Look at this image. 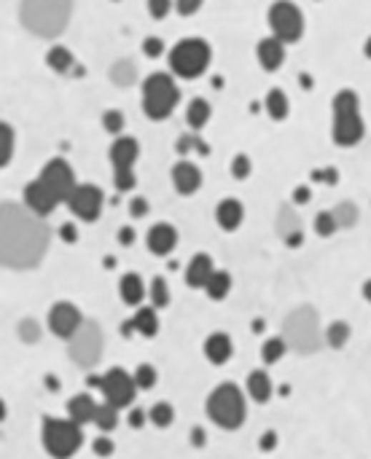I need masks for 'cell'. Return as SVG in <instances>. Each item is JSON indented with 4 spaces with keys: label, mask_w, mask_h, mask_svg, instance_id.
<instances>
[{
    "label": "cell",
    "mask_w": 371,
    "mask_h": 459,
    "mask_svg": "<svg viewBox=\"0 0 371 459\" xmlns=\"http://www.w3.org/2000/svg\"><path fill=\"white\" fill-rule=\"evenodd\" d=\"M49 247V228L41 218L19 204L0 207V263L9 266H33Z\"/></svg>",
    "instance_id": "1"
},
{
    "label": "cell",
    "mask_w": 371,
    "mask_h": 459,
    "mask_svg": "<svg viewBox=\"0 0 371 459\" xmlns=\"http://www.w3.org/2000/svg\"><path fill=\"white\" fill-rule=\"evenodd\" d=\"M70 9V0H24L19 19L38 38H56L68 27Z\"/></svg>",
    "instance_id": "2"
},
{
    "label": "cell",
    "mask_w": 371,
    "mask_h": 459,
    "mask_svg": "<svg viewBox=\"0 0 371 459\" xmlns=\"http://www.w3.org/2000/svg\"><path fill=\"white\" fill-rule=\"evenodd\" d=\"M334 108V129L331 137L339 148L358 146L366 135V123L360 118V97L352 89H342L331 102Z\"/></svg>",
    "instance_id": "3"
},
{
    "label": "cell",
    "mask_w": 371,
    "mask_h": 459,
    "mask_svg": "<svg viewBox=\"0 0 371 459\" xmlns=\"http://www.w3.org/2000/svg\"><path fill=\"white\" fill-rule=\"evenodd\" d=\"M180 102V89L169 73H154L143 81V111L154 121L169 118Z\"/></svg>",
    "instance_id": "4"
},
{
    "label": "cell",
    "mask_w": 371,
    "mask_h": 459,
    "mask_svg": "<svg viewBox=\"0 0 371 459\" xmlns=\"http://www.w3.org/2000/svg\"><path fill=\"white\" fill-rule=\"evenodd\" d=\"M169 70L178 76V79H199L204 70L210 68V59H213V49L204 38H183L172 46L169 51Z\"/></svg>",
    "instance_id": "5"
},
{
    "label": "cell",
    "mask_w": 371,
    "mask_h": 459,
    "mask_svg": "<svg viewBox=\"0 0 371 459\" xmlns=\"http://www.w3.org/2000/svg\"><path fill=\"white\" fill-rule=\"evenodd\" d=\"M204 408H207V416H210L218 427H224V430L242 427L247 414L245 398H242V392H239L237 384H218V387L210 392Z\"/></svg>",
    "instance_id": "6"
},
{
    "label": "cell",
    "mask_w": 371,
    "mask_h": 459,
    "mask_svg": "<svg viewBox=\"0 0 371 459\" xmlns=\"http://www.w3.org/2000/svg\"><path fill=\"white\" fill-rule=\"evenodd\" d=\"M41 440H44V448L54 459H70L84 443V433H81V425H76L73 419L49 416V419H44Z\"/></svg>",
    "instance_id": "7"
},
{
    "label": "cell",
    "mask_w": 371,
    "mask_h": 459,
    "mask_svg": "<svg viewBox=\"0 0 371 459\" xmlns=\"http://www.w3.org/2000/svg\"><path fill=\"white\" fill-rule=\"evenodd\" d=\"M91 387H97L105 398V403L113 405V408H127L135 400V381H132V373H127L124 368H111L105 370L102 376H91L89 379Z\"/></svg>",
    "instance_id": "8"
},
{
    "label": "cell",
    "mask_w": 371,
    "mask_h": 459,
    "mask_svg": "<svg viewBox=\"0 0 371 459\" xmlns=\"http://www.w3.org/2000/svg\"><path fill=\"white\" fill-rule=\"evenodd\" d=\"M285 344L299 352H312L320 347V333H317V317L312 309H296L285 320Z\"/></svg>",
    "instance_id": "9"
},
{
    "label": "cell",
    "mask_w": 371,
    "mask_h": 459,
    "mask_svg": "<svg viewBox=\"0 0 371 459\" xmlns=\"http://www.w3.org/2000/svg\"><path fill=\"white\" fill-rule=\"evenodd\" d=\"M272 38H277L280 44H296L304 35V14L299 11V6H293L288 0L274 3L267 14Z\"/></svg>",
    "instance_id": "10"
},
{
    "label": "cell",
    "mask_w": 371,
    "mask_h": 459,
    "mask_svg": "<svg viewBox=\"0 0 371 459\" xmlns=\"http://www.w3.org/2000/svg\"><path fill=\"white\" fill-rule=\"evenodd\" d=\"M102 202H105L102 188L100 186H91V183H79L68 199L70 213L76 215L79 221H86V223H94V221L100 218Z\"/></svg>",
    "instance_id": "11"
},
{
    "label": "cell",
    "mask_w": 371,
    "mask_h": 459,
    "mask_svg": "<svg viewBox=\"0 0 371 459\" xmlns=\"http://www.w3.org/2000/svg\"><path fill=\"white\" fill-rule=\"evenodd\" d=\"M38 180H44L46 186L54 191L56 196H59V202H68L70 193L79 186V183H76V172H73V167H70L65 158H51L49 164H44Z\"/></svg>",
    "instance_id": "12"
},
{
    "label": "cell",
    "mask_w": 371,
    "mask_h": 459,
    "mask_svg": "<svg viewBox=\"0 0 371 459\" xmlns=\"http://www.w3.org/2000/svg\"><path fill=\"white\" fill-rule=\"evenodd\" d=\"M84 325V317H81L79 306L70 301H56L51 309H49V328L56 338H70L79 333V328Z\"/></svg>",
    "instance_id": "13"
},
{
    "label": "cell",
    "mask_w": 371,
    "mask_h": 459,
    "mask_svg": "<svg viewBox=\"0 0 371 459\" xmlns=\"http://www.w3.org/2000/svg\"><path fill=\"white\" fill-rule=\"evenodd\" d=\"M70 341H73V360H76L79 365H91L94 360L100 358L102 338H100V328L94 323L81 325L79 333L70 338Z\"/></svg>",
    "instance_id": "14"
},
{
    "label": "cell",
    "mask_w": 371,
    "mask_h": 459,
    "mask_svg": "<svg viewBox=\"0 0 371 459\" xmlns=\"http://www.w3.org/2000/svg\"><path fill=\"white\" fill-rule=\"evenodd\" d=\"M59 204H62L59 202V196L46 186L44 180H33V183L24 188V207H27L33 215H38V218L51 215Z\"/></svg>",
    "instance_id": "15"
},
{
    "label": "cell",
    "mask_w": 371,
    "mask_h": 459,
    "mask_svg": "<svg viewBox=\"0 0 371 459\" xmlns=\"http://www.w3.org/2000/svg\"><path fill=\"white\" fill-rule=\"evenodd\" d=\"M172 186L183 196H192L202 188V169L192 164V161H178L172 167Z\"/></svg>",
    "instance_id": "16"
},
{
    "label": "cell",
    "mask_w": 371,
    "mask_h": 459,
    "mask_svg": "<svg viewBox=\"0 0 371 459\" xmlns=\"http://www.w3.org/2000/svg\"><path fill=\"white\" fill-rule=\"evenodd\" d=\"M146 245L154 256H169L175 245H178V231L169 223H157L148 228L146 234Z\"/></svg>",
    "instance_id": "17"
},
{
    "label": "cell",
    "mask_w": 371,
    "mask_h": 459,
    "mask_svg": "<svg viewBox=\"0 0 371 459\" xmlns=\"http://www.w3.org/2000/svg\"><path fill=\"white\" fill-rule=\"evenodd\" d=\"M137 156H140V143L135 137H119L108 151L113 169H135Z\"/></svg>",
    "instance_id": "18"
},
{
    "label": "cell",
    "mask_w": 371,
    "mask_h": 459,
    "mask_svg": "<svg viewBox=\"0 0 371 459\" xmlns=\"http://www.w3.org/2000/svg\"><path fill=\"white\" fill-rule=\"evenodd\" d=\"M256 56H259V65L267 73H274L280 70V65L285 62V44H280L277 38H261L259 46H256Z\"/></svg>",
    "instance_id": "19"
},
{
    "label": "cell",
    "mask_w": 371,
    "mask_h": 459,
    "mask_svg": "<svg viewBox=\"0 0 371 459\" xmlns=\"http://www.w3.org/2000/svg\"><path fill=\"white\" fill-rule=\"evenodd\" d=\"M213 258L207 256V253H197V256L189 261V266H186V285L189 288H204L207 280L213 277Z\"/></svg>",
    "instance_id": "20"
},
{
    "label": "cell",
    "mask_w": 371,
    "mask_h": 459,
    "mask_svg": "<svg viewBox=\"0 0 371 459\" xmlns=\"http://www.w3.org/2000/svg\"><path fill=\"white\" fill-rule=\"evenodd\" d=\"M215 221H218V226L224 231H237L242 226V221H245V207L237 199H224L215 207Z\"/></svg>",
    "instance_id": "21"
},
{
    "label": "cell",
    "mask_w": 371,
    "mask_h": 459,
    "mask_svg": "<svg viewBox=\"0 0 371 459\" xmlns=\"http://www.w3.org/2000/svg\"><path fill=\"white\" fill-rule=\"evenodd\" d=\"M94 411H97V403H94V398L86 395V392H79V395L70 398L68 414L76 425H89V422H94Z\"/></svg>",
    "instance_id": "22"
},
{
    "label": "cell",
    "mask_w": 371,
    "mask_h": 459,
    "mask_svg": "<svg viewBox=\"0 0 371 459\" xmlns=\"http://www.w3.org/2000/svg\"><path fill=\"white\" fill-rule=\"evenodd\" d=\"M204 358L213 365H224L226 360L232 358V338L226 333H210L204 341Z\"/></svg>",
    "instance_id": "23"
},
{
    "label": "cell",
    "mask_w": 371,
    "mask_h": 459,
    "mask_svg": "<svg viewBox=\"0 0 371 459\" xmlns=\"http://www.w3.org/2000/svg\"><path fill=\"white\" fill-rule=\"evenodd\" d=\"M119 293H122V301L127 306H140L148 291L140 274H124L122 282H119Z\"/></svg>",
    "instance_id": "24"
},
{
    "label": "cell",
    "mask_w": 371,
    "mask_h": 459,
    "mask_svg": "<svg viewBox=\"0 0 371 459\" xmlns=\"http://www.w3.org/2000/svg\"><path fill=\"white\" fill-rule=\"evenodd\" d=\"M247 395L256 403H267L272 398V379L267 376V370H250L247 376Z\"/></svg>",
    "instance_id": "25"
},
{
    "label": "cell",
    "mask_w": 371,
    "mask_h": 459,
    "mask_svg": "<svg viewBox=\"0 0 371 459\" xmlns=\"http://www.w3.org/2000/svg\"><path fill=\"white\" fill-rule=\"evenodd\" d=\"M132 328H135L140 336L146 338H154L159 333V317H157V309L154 306H140L132 317Z\"/></svg>",
    "instance_id": "26"
},
{
    "label": "cell",
    "mask_w": 371,
    "mask_h": 459,
    "mask_svg": "<svg viewBox=\"0 0 371 459\" xmlns=\"http://www.w3.org/2000/svg\"><path fill=\"white\" fill-rule=\"evenodd\" d=\"M46 65L54 70V73H70L76 65V56L68 46H51L49 54H46Z\"/></svg>",
    "instance_id": "27"
},
{
    "label": "cell",
    "mask_w": 371,
    "mask_h": 459,
    "mask_svg": "<svg viewBox=\"0 0 371 459\" xmlns=\"http://www.w3.org/2000/svg\"><path fill=\"white\" fill-rule=\"evenodd\" d=\"M210 116H213V108H210V102L202 100V97L192 100L189 108H186V123H189L192 129H202L204 123L210 121Z\"/></svg>",
    "instance_id": "28"
},
{
    "label": "cell",
    "mask_w": 371,
    "mask_h": 459,
    "mask_svg": "<svg viewBox=\"0 0 371 459\" xmlns=\"http://www.w3.org/2000/svg\"><path fill=\"white\" fill-rule=\"evenodd\" d=\"M264 108L269 113L274 121H282V118H288V113H291V102H288V94L282 89H272L267 94V100H264Z\"/></svg>",
    "instance_id": "29"
},
{
    "label": "cell",
    "mask_w": 371,
    "mask_h": 459,
    "mask_svg": "<svg viewBox=\"0 0 371 459\" xmlns=\"http://www.w3.org/2000/svg\"><path fill=\"white\" fill-rule=\"evenodd\" d=\"M280 234H282V239L288 242V245H299L302 242V223H299V218L293 215V210H280Z\"/></svg>",
    "instance_id": "30"
},
{
    "label": "cell",
    "mask_w": 371,
    "mask_h": 459,
    "mask_svg": "<svg viewBox=\"0 0 371 459\" xmlns=\"http://www.w3.org/2000/svg\"><path fill=\"white\" fill-rule=\"evenodd\" d=\"M111 81L116 86H122V89L132 86L137 81V65L132 59H119V62L111 68Z\"/></svg>",
    "instance_id": "31"
},
{
    "label": "cell",
    "mask_w": 371,
    "mask_h": 459,
    "mask_svg": "<svg viewBox=\"0 0 371 459\" xmlns=\"http://www.w3.org/2000/svg\"><path fill=\"white\" fill-rule=\"evenodd\" d=\"M232 291V274L229 271H213V277L204 285V293L213 298V301H224Z\"/></svg>",
    "instance_id": "32"
},
{
    "label": "cell",
    "mask_w": 371,
    "mask_h": 459,
    "mask_svg": "<svg viewBox=\"0 0 371 459\" xmlns=\"http://www.w3.org/2000/svg\"><path fill=\"white\" fill-rule=\"evenodd\" d=\"M14 146H16V137H14L11 123H3V121H0V169L11 164Z\"/></svg>",
    "instance_id": "33"
},
{
    "label": "cell",
    "mask_w": 371,
    "mask_h": 459,
    "mask_svg": "<svg viewBox=\"0 0 371 459\" xmlns=\"http://www.w3.org/2000/svg\"><path fill=\"white\" fill-rule=\"evenodd\" d=\"M331 215H334V221H337L339 228H352V226L358 223V207L352 202H339L334 210H331Z\"/></svg>",
    "instance_id": "34"
},
{
    "label": "cell",
    "mask_w": 371,
    "mask_h": 459,
    "mask_svg": "<svg viewBox=\"0 0 371 459\" xmlns=\"http://www.w3.org/2000/svg\"><path fill=\"white\" fill-rule=\"evenodd\" d=\"M285 352H288L285 338L274 336V338H267V341H264V347H261V358H264V363H267V365H274V363H277V360H280Z\"/></svg>",
    "instance_id": "35"
},
{
    "label": "cell",
    "mask_w": 371,
    "mask_h": 459,
    "mask_svg": "<svg viewBox=\"0 0 371 459\" xmlns=\"http://www.w3.org/2000/svg\"><path fill=\"white\" fill-rule=\"evenodd\" d=\"M94 425L100 427L102 433H113L116 425H119V408H113V405H108V403L97 405V411H94Z\"/></svg>",
    "instance_id": "36"
},
{
    "label": "cell",
    "mask_w": 371,
    "mask_h": 459,
    "mask_svg": "<svg viewBox=\"0 0 371 459\" xmlns=\"http://www.w3.org/2000/svg\"><path fill=\"white\" fill-rule=\"evenodd\" d=\"M350 341V325L337 320V323H331L326 328V344L334 349H342L345 344Z\"/></svg>",
    "instance_id": "37"
},
{
    "label": "cell",
    "mask_w": 371,
    "mask_h": 459,
    "mask_svg": "<svg viewBox=\"0 0 371 459\" xmlns=\"http://www.w3.org/2000/svg\"><path fill=\"white\" fill-rule=\"evenodd\" d=\"M175 151L183 153V156H186V153H194V151H197V153H202V156H207V153H210V146L204 143L202 137H197V135H180L178 143H175Z\"/></svg>",
    "instance_id": "38"
},
{
    "label": "cell",
    "mask_w": 371,
    "mask_h": 459,
    "mask_svg": "<svg viewBox=\"0 0 371 459\" xmlns=\"http://www.w3.org/2000/svg\"><path fill=\"white\" fill-rule=\"evenodd\" d=\"M148 296H151V306L154 309H164L169 303V288L164 277H154L151 280V288H148Z\"/></svg>",
    "instance_id": "39"
},
{
    "label": "cell",
    "mask_w": 371,
    "mask_h": 459,
    "mask_svg": "<svg viewBox=\"0 0 371 459\" xmlns=\"http://www.w3.org/2000/svg\"><path fill=\"white\" fill-rule=\"evenodd\" d=\"M132 381H135L137 390H151V387H157V368L148 365V363L137 365L135 373H132Z\"/></svg>",
    "instance_id": "40"
},
{
    "label": "cell",
    "mask_w": 371,
    "mask_h": 459,
    "mask_svg": "<svg viewBox=\"0 0 371 459\" xmlns=\"http://www.w3.org/2000/svg\"><path fill=\"white\" fill-rule=\"evenodd\" d=\"M148 419H151L157 427H169L172 425V419H175V408L169 403H154L151 405V411H148Z\"/></svg>",
    "instance_id": "41"
},
{
    "label": "cell",
    "mask_w": 371,
    "mask_h": 459,
    "mask_svg": "<svg viewBox=\"0 0 371 459\" xmlns=\"http://www.w3.org/2000/svg\"><path fill=\"white\" fill-rule=\"evenodd\" d=\"M337 221H334V215L331 210H323V213L315 215V234L317 236H334L337 234Z\"/></svg>",
    "instance_id": "42"
},
{
    "label": "cell",
    "mask_w": 371,
    "mask_h": 459,
    "mask_svg": "<svg viewBox=\"0 0 371 459\" xmlns=\"http://www.w3.org/2000/svg\"><path fill=\"white\" fill-rule=\"evenodd\" d=\"M102 129H105L108 135H122L124 113L122 111H105L102 113Z\"/></svg>",
    "instance_id": "43"
},
{
    "label": "cell",
    "mask_w": 371,
    "mask_h": 459,
    "mask_svg": "<svg viewBox=\"0 0 371 459\" xmlns=\"http://www.w3.org/2000/svg\"><path fill=\"white\" fill-rule=\"evenodd\" d=\"M113 183H116V188L127 193V191H132L137 186V178L132 169H116L113 172Z\"/></svg>",
    "instance_id": "44"
},
{
    "label": "cell",
    "mask_w": 371,
    "mask_h": 459,
    "mask_svg": "<svg viewBox=\"0 0 371 459\" xmlns=\"http://www.w3.org/2000/svg\"><path fill=\"white\" fill-rule=\"evenodd\" d=\"M250 169H253V164H250V158H247L245 153H237V156L232 158V178L234 180H245L247 175H250Z\"/></svg>",
    "instance_id": "45"
},
{
    "label": "cell",
    "mask_w": 371,
    "mask_h": 459,
    "mask_svg": "<svg viewBox=\"0 0 371 459\" xmlns=\"http://www.w3.org/2000/svg\"><path fill=\"white\" fill-rule=\"evenodd\" d=\"M91 451H94L97 457H111L113 451H116V446H113L111 438L100 435V438H94V440H91Z\"/></svg>",
    "instance_id": "46"
},
{
    "label": "cell",
    "mask_w": 371,
    "mask_h": 459,
    "mask_svg": "<svg viewBox=\"0 0 371 459\" xmlns=\"http://www.w3.org/2000/svg\"><path fill=\"white\" fill-rule=\"evenodd\" d=\"M172 9V0H148V14L154 16V19H164Z\"/></svg>",
    "instance_id": "47"
},
{
    "label": "cell",
    "mask_w": 371,
    "mask_h": 459,
    "mask_svg": "<svg viewBox=\"0 0 371 459\" xmlns=\"http://www.w3.org/2000/svg\"><path fill=\"white\" fill-rule=\"evenodd\" d=\"M143 54L151 56V59L162 56L164 54V41H162V38H146V41H143Z\"/></svg>",
    "instance_id": "48"
},
{
    "label": "cell",
    "mask_w": 371,
    "mask_h": 459,
    "mask_svg": "<svg viewBox=\"0 0 371 459\" xmlns=\"http://www.w3.org/2000/svg\"><path fill=\"white\" fill-rule=\"evenodd\" d=\"M175 9H178V14H183V16H192V14H197L202 9V0H175Z\"/></svg>",
    "instance_id": "49"
},
{
    "label": "cell",
    "mask_w": 371,
    "mask_h": 459,
    "mask_svg": "<svg viewBox=\"0 0 371 459\" xmlns=\"http://www.w3.org/2000/svg\"><path fill=\"white\" fill-rule=\"evenodd\" d=\"M19 336H22L24 341H38V325H35L33 320H24V323L19 325Z\"/></svg>",
    "instance_id": "50"
},
{
    "label": "cell",
    "mask_w": 371,
    "mask_h": 459,
    "mask_svg": "<svg viewBox=\"0 0 371 459\" xmlns=\"http://www.w3.org/2000/svg\"><path fill=\"white\" fill-rule=\"evenodd\" d=\"M129 213L135 215V218H146L148 215V202L143 196H135L132 202H129Z\"/></svg>",
    "instance_id": "51"
},
{
    "label": "cell",
    "mask_w": 371,
    "mask_h": 459,
    "mask_svg": "<svg viewBox=\"0 0 371 459\" xmlns=\"http://www.w3.org/2000/svg\"><path fill=\"white\" fill-rule=\"evenodd\" d=\"M310 199H312V193H310V188H307V186H299V188L293 191V202H296V204H307Z\"/></svg>",
    "instance_id": "52"
},
{
    "label": "cell",
    "mask_w": 371,
    "mask_h": 459,
    "mask_svg": "<svg viewBox=\"0 0 371 459\" xmlns=\"http://www.w3.org/2000/svg\"><path fill=\"white\" fill-rule=\"evenodd\" d=\"M59 236H62L65 242H76V239H79V234H76V226H73V223H65L62 228H59Z\"/></svg>",
    "instance_id": "53"
},
{
    "label": "cell",
    "mask_w": 371,
    "mask_h": 459,
    "mask_svg": "<svg viewBox=\"0 0 371 459\" xmlns=\"http://www.w3.org/2000/svg\"><path fill=\"white\" fill-rule=\"evenodd\" d=\"M119 242H122V245H132V242H135V228L124 226L122 231H119Z\"/></svg>",
    "instance_id": "54"
},
{
    "label": "cell",
    "mask_w": 371,
    "mask_h": 459,
    "mask_svg": "<svg viewBox=\"0 0 371 459\" xmlns=\"http://www.w3.org/2000/svg\"><path fill=\"white\" fill-rule=\"evenodd\" d=\"M146 425V414H143V411H140V408H135V411H132V414H129V427H143Z\"/></svg>",
    "instance_id": "55"
},
{
    "label": "cell",
    "mask_w": 371,
    "mask_h": 459,
    "mask_svg": "<svg viewBox=\"0 0 371 459\" xmlns=\"http://www.w3.org/2000/svg\"><path fill=\"white\" fill-rule=\"evenodd\" d=\"M274 443H277V435H274V433H264L259 446L264 448V451H269V448H274Z\"/></svg>",
    "instance_id": "56"
},
{
    "label": "cell",
    "mask_w": 371,
    "mask_h": 459,
    "mask_svg": "<svg viewBox=\"0 0 371 459\" xmlns=\"http://www.w3.org/2000/svg\"><path fill=\"white\" fill-rule=\"evenodd\" d=\"M192 443L194 446H204V430L202 427H194L192 430Z\"/></svg>",
    "instance_id": "57"
},
{
    "label": "cell",
    "mask_w": 371,
    "mask_h": 459,
    "mask_svg": "<svg viewBox=\"0 0 371 459\" xmlns=\"http://www.w3.org/2000/svg\"><path fill=\"white\" fill-rule=\"evenodd\" d=\"M363 298H366V301L371 303V280L366 282V285H363Z\"/></svg>",
    "instance_id": "58"
},
{
    "label": "cell",
    "mask_w": 371,
    "mask_h": 459,
    "mask_svg": "<svg viewBox=\"0 0 371 459\" xmlns=\"http://www.w3.org/2000/svg\"><path fill=\"white\" fill-rule=\"evenodd\" d=\"M363 54H366V56L371 59V35L366 38V44H363Z\"/></svg>",
    "instance_id": "59"
},
{
    "label": "cell",
    "mask_w": 371,
    "mask_h": 459,
    "mask_svg": "<svg viewBox=\"0 0 371 459\" xmlns=\"http://www.w3.org/2000/svg\"><path fill=\"white\" fill-rule=\"evenodd\" d=\"M3 419H6V403L0 400V422H3Z\"/></svg>",
    "instance_id": "60"
}]
</instances>
